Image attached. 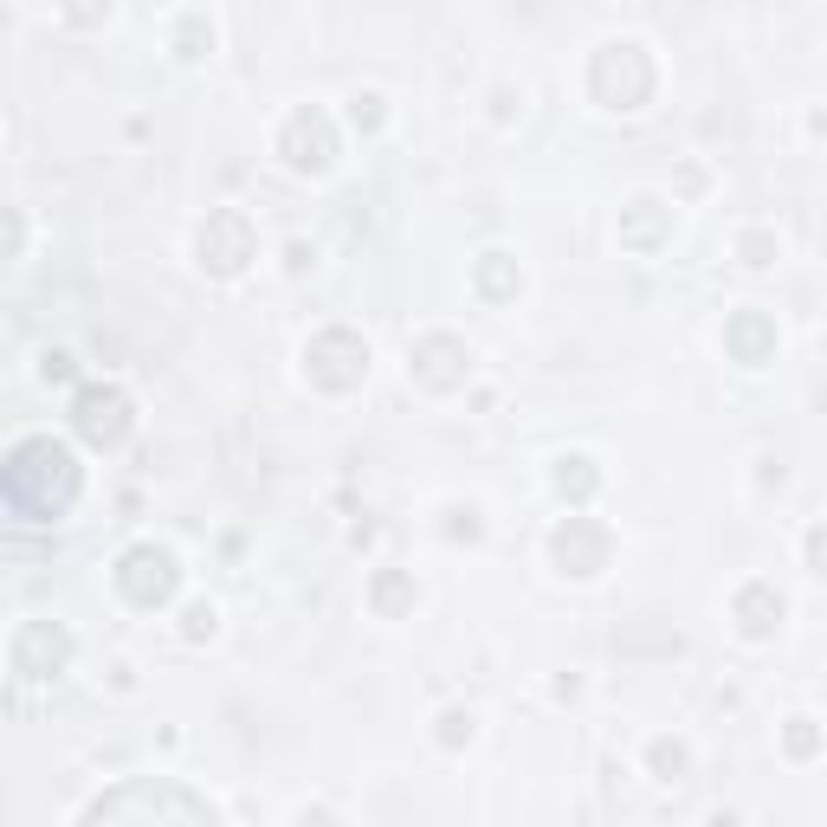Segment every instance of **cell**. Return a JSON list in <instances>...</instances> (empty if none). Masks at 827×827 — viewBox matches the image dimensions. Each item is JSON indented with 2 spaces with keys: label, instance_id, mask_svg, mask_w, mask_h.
<instances>
[{
  "label": "cell",
  "instance_id": "1",
  "mask_svg": "<svg viewBox=\"0 0 827 827\" xmlns=\"http://www.w3.org/2000/svg\"><path fill=\"white\" fill-rule=\"evenodd\" d=\"M200 252L214 259V272H240L246 259H252V233H246V220L240 214H214L207 233H200Z\"/></svg>",
  "mask_w": 827,
  "mask_h": 827
},
{
  "label": "cell",
  "instance_id": "2",
  "mask_svg": "<svg viewBox=\"0 0 827 827\" xmlns=\"http://www.w3.org/2000/svg\"><path fill=\"white\" fill-rule=\"evenodd\" d=\"M601 549H608V536L595 531L588 518H569V524L556 531V556L569 563V576H595V569H601Z\"/></svg>",
  "mask_w": 827,
  "mask_h": 827
},
{
  "label": "cell",
  "instance_id": "3",
  "mask_svg": "<svg viewBox=\"0 0 827 827\" xmlns=\"http://www.w3.org/2000/svg\"><path fill=\"white\" fill-rule=\"evenodd\" d=\"M78 427L91 439H117L130 427V421H123V401H117V394H85V401H78Z\"/></svg>",
  "mask_w": 827,
  "mask_h": 827
},
{
  "label": "cell",
  "instance_id": "4",
  "mask_svg": "<svg viewBox=\"0 0 827 827\" xmlns=\"http://www.w3.org/2000/svg\"><path fill=\"white\" fill-rule=\"evenodd\" d=\"M737 614H743V628H750V633H770V621L782 614V595H770V588H750V595L737 601Z\"/></svg>",
  "mask_w": 827,
  "mask_h": 827
},
{
  "label": "cell",
  "instance_id": "5",
  "mask_svg": "<svg viewBox=\"0 0 827 827\" xmlns=\"http://www.w3.org/2000/svg\"><path fill=\"white\" fill-rule=\"evenodd\" d=\"M808 549H815V563H821V576H827V524L815 536H808Z\"/></svg>",
  "mask_w": 827,
  "mask_h": 827
}]
</instances>
